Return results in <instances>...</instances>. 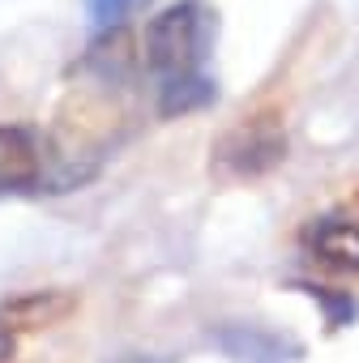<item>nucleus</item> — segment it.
Returning a JSON list of instances; mask_svg holds the SVG:
<instances>
[{
	"label": "nucleus",
	"mask_w": 359,
	"mask_h": 363,
	"mask_svg": "<svg viewBox=\"0 0 359 363\" xmlns=\"http://www.w3.org/2000/svg\"><path fill=\"white\" fill-rule=\"evenodd\" d=\"M43 179V154L26 128L0 124V197L5 193H26Z\"/></svg>",
	"instance_id": "20e7f679"
},
{
	"label": "nucleus",
	"mask_w": 359,
	"mask_h": 363,
	"mask_svg": "<svg viewBox=\"0 0 359 363\" xmlns=\"http://www.w3.org/2000/svg\"><path fill=\"white\" fill-rule=\"evenodd\" d=\"M141 48H145V65L158 77V86L201 73L206 48H210V9L201 0H180V5L162 9L158 18H150Z\"/></svg>",
	"instance_id": "f257e3e1"
},
{
	"label": "nucleus",
	"mask_w": 359,
	"mask_h": 363,
	"mask_svg": "<svg viewBox=\"0 0 359 363\" xmlns=\"http://www.w3.org/2000/svg\"><path fill=\"white\" fill-rule=\"evenodd\" d=\"M219 342L231 350V359L240 363H282V342L274 333H253V329H227L219 333Z\"/></svg>",
	"instance_id": "0eeeda50"
},
{
	"label": "nucleus",
	"mask_w": 359,
	"mask_h": 363,
	"mask_svg": "<svg viewBox=\"0 0 359 363\" xmlns=\"http://www.w3.org/2000/svg\"><path fill=\"white\" fill-rule=\"evenodd\" d=\"M18 359V342H13V333L0 325V363H13Z\"/></svg>",
	"instance_id": "1a4fd4ad"
},
{
	"label": "nucleus",
	"mask_w": 359,
	"mask_h": 363,
	"mask_svg": "<svg viewBox=\"0 0 359 363\" xmlns=\"http://www.w3.org/2000/svg\"><path fill=\"white\" fill-rule=\"evenodd\" d=\"M214 82L206 73H189V77H175V82H162L158 86V111L171 120V116H189L206 103H214Z\"/></svg>",
	"instance_id": "423d86ee"
},
{
	"label": "nucleus",
	"mask_w": 359,
	"mask_h": 363,
	"mask_svg": "<svg viewBox=\"0 0 359 363\" xmlns=\"http://www.w3.org/2000/svg\"><path fill=\"white\" fill-rule=\"evenodd\" d=\"M308 257L333 274H359V223L350 214H325L312 218L299 235Z\"/></svg>",
	"instance_id": "7ed1b4c3"
},
{
	"label": "nucleus",
	"mask_w": 359,
	"mask_h": 363,
	"mask_svg": "<svg viewBox=\"0 0 359 363\" xmlns=\"http://www.w3.org/2000/svg\"><path fill=\"white\" fill-rule=\"evenodd\" d=\"M73 312H77L73 291H31V295L0 303V325L5 329H48V325L69 320Z\"/></svg>",
	"instance_id": "39448f33"
},
{
	"label": "nucleus",
	"mask_w": 359,
	"mask_h": 363,
	"mask_svg": "<svg viewBox=\"0 0 359 363\" xmlns=\"http://www.w3.org/2000/svg\"><path fill=\"white\" fill-rule=\"evenodd\" d=\"M282 158H287V133H282L278 116H244L214 145V162L231 179H257V175L274 171Z\"/></svg>",
	"instance_id": "f03ea898"
},
{
	"label": "nucleus",
	"mask_w": 359,
	"mask_h": 363,
	"mask_svg": "<svg viewBox=\"0 0 359 363\" xmlns=\"http://www.w3.org/2000/svg\"><path fill=\"white\" fill-rule=\"evenodd\" d=\"M86 5H90V18H94V22L111 26V22H120L133 5H141V0H86Z\"/></svg>",
	"instance_id": "6e6552de"
}]
</instances>
